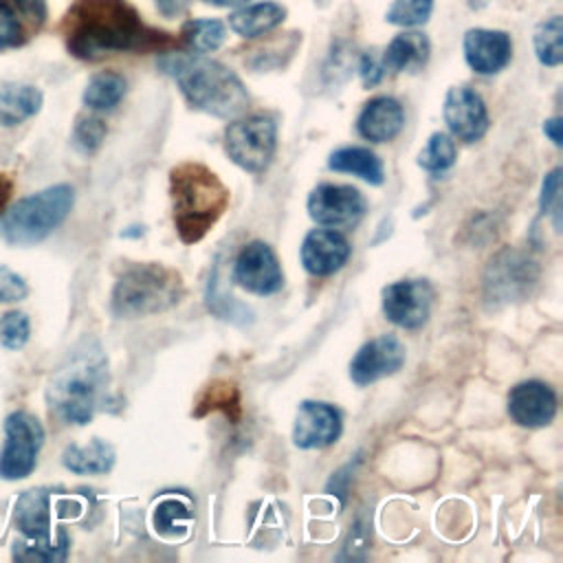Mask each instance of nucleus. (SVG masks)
<instances>
[{
  "label": "nucleus",
  "instance_id": "f03ea898",
  "mask_svg": "<svg viewBox=\"0 0 563 563\" xmlns=\"http://www.w3.org/2000/svg\"><path fill=\"white\" fill-rule=\"evenodd\" d=\"M108 387V361L99 341L86 336L51 376L46 402L68 424H88Z\"/></svg>",
  "mask_w": 563,
  "mask_h": 563
},
{
  "label": "nucleus",
  "instance_id": "7ed1b4c3",
  "mask_svg": "<svg viewBox=\"0 0 563 563\" xmlns=\"http://www.w3.org/2000/svg\"><path fill=\"white\" fill-rule=\"evenodd\" d=\"M158 66L174 77L189 106L200 112L218 119H233L249 106V92L240 77L202 53H169L161 57Z\"/></svg>",
  "mask_w": 563,
  "mask_h": 563
},
{
  "label": "nucleus",
  "instance_id": "c85d7f7f",
  "mask_svg": "<svg viewBox=\"0 0 563 563\" xmlns=\"http://www.w3.org/2000/svg\"><path fill=\"white\" fill-rule=\"evenodd\" d=\"M216 409H222L231 420L240 418V391L233 383L229 380L211 383L198 398L196 416H205L207 411H216Z\"/></svg>",
  "mask_w": 563,
  "mask_h": 563
},
{
  "label": "nucleus",
  "instance_id": "9b49d317",
  "mask_svg": "<svg viewBox=\"0 0 563 563\" xmlns=\"http://www.w3.org/2000/svg\"><path fill=\"white\" fill-rule=\"evenodd\" d=\"M233 279L244 290L262 297L275 295L284 286V273L277 262V255L262 240H253L242 246V251L235 257Z\"/></svg>",
  "mask_w": 563,
  "mask_h": 563
},
{
  "label": "nucleus",
  "instance_id": "412c9836",
  "mask_svg": "<svg viewBox=\"0 0 563 563\" xmlns=\"http://www.w3.org/2000/svg\"><path fill=\"white\" fill-rule=\"evenodd\" d=\"M15 526L33 541L51 539V497L48 490L33 488L20 495L15 504Z\"/></svg>",
  "mask_w": 563,
  "mask_h": 563
},
{
  "label": "nucleus",
  "instance_id": "4468645a",
  "mask_svg": "<svg viewBox=\"0 0 563 563\" xmlns=\"http://www.w3.org/2000/svg\"><path fill=\"white\" fill-rule=\"evenodd\" d=\"M442 117L451 134L466 143L479 141L488 130L486 103L471 86L449 88L442 106Z\"/></svg>",
  "mask_w": 563,
  "mask_h": 563
},
{
  "label": "nucleus",
  "instance_id": "aec40b11",
  "mask_svg": "<svg viewBox=\"0 0 563 563\" xmlns=\"http://www.w3.org/2000/svg\"><path fill=\"white\" fill-rule=\"evenodd\" d=\"M429 53H431V44L424 33L405 31L389 42L380 62H383V68L391 73H405V70L416 73L427 64Z\"/></svg>",
  "mask_w": 563,
  "mask_h": 563
},
{
  "label": "nucleus",
  "instance_id": "c756f323",
  "mask_svg": "<svg viewBox=\"0 0 563 563\" xmlns=\"http://www.w3.org/2000/svg\"><path fill=\"white\" fill-rule=\"evenodd\" d=\"M68 534L64 530L57 532L55 539H42V541H33L31 543H22L15 541L13 543V559L15 561H64L68 554Z\"/></svg>",
  "mask_w": 563,
  "mask_h": 563
},
{
  "label": "nucleus",
  "instance_id": "4be33fe9",
  "mask_svg": "<svg viewBox=\"0 0 563 563\" xmlns=\"http://www.w3.org/2000/svg\"><path fill=\"white\" fill-rule=\"evenodd\" d=\"M114 446L101 438H92L88 444H68L62 453V464L77 475H103L114 466Z\"/></svg>",
  "mask_w": 563,
  "mask_h": 563
},
{
  "label": "nucleus",
  "instance_id": "e433bc0d",
  "mask_svg": "<svg viewBox=\"0 0 563 563\" xmlns=\"http://www.w3.org/2000/svg\"><path fill=\"white\" fill-rule=\"evenodd\" d=\"M24 42V29L20 20L15 18L11 4L7 0H0V48L20 46Z\"/></svg>",
  "mask_w": 563,
  "mask_h": 563
},
{
  "label": "nucleus",
  "instance_id": "7c9ffc66",
  "mask_svg": "<svg viewBox=\"0 0 563 563\" xmlns=\"http://www.w3.org/2000/svg\"><path fill=\"white\" fill-rule=\"evenodd\" d=\"M455 163V143L444 132H433L418 154V165L427 172H444Z\"/></svg>",
  "mask_w": 563,
  "mask_h": 563
},
{
  "label": "nucleus",
  "instance_id": "6ab92c4d",
  "mask_svg": "<svg viewBox=\"0 0 563 563\" xmlns=\"http://www.w3.org/2000/svg\"><path fill=\"white\" fill-rule=\"evenodd\" d=\"M405 110L394 97H376L365 103L356 119V130L365 141L387 143L400 134Z\"/></svg>",
  "mask_w": 563,
  "mask_h": 563
},
{
  "label": "nucleus",
  "instance_id": "b1692460",
  "mask_svg": "<svg viewBox=\"0 0 563 563\" xmlns=\"http://www.w3.org/2000/svg\"><path fill=\"white\" fill-rule=\"evenodd\" d=\"M286 18V9L277 2H255L242 7L229 15V26L242 37H257L275 26H279Z\"/></svg>",
  "mask_w": 563,
  "mask_h": 563
},
{
  "label": "nucleus",
  "instance_id": "1a4fd4ad",
  "mask_svg": "<svg viewBox=\"0 0 563 563\" xmlns=\"http://www.w3.org/2000/svg\"><path fill=\"white\" fill-rule=\"evenodd\" d=\"M44 446V427L29 411H13L4 420V446L0 453V477L22 479L37 462Z\"/></svg>",
  "mask_w": 563,
  "mask_h": 563
},
{
  "label": "nucleus",
  "instance_id": "a19ab883",
  "mask_svg": "<svg viewBox=\"0 0 563 563\" xmlns=\"http://www.w3.org/2000/svg\"><path fill=\"white\" fill-rule=\"evenodd\" d=\"M365 528H367V526L361 523V521L352 528V534H350V539H347V543H345V554H350L352 559L358 556V554H356L358 548H367V543H369V534H367Z\"/></svg>",
  "mask_w": 563,
  "mask_h": 563
},
{
  "label": "nucleus",
  "instance_id": "20e7f679",
  "mask_svg": "<svg viewBox=\"0 0 563 563\" xmlns=\"http://www.w3.org/2000/svg\"><path fill=\"white\" fill-rule=\"evenodd\" d=\"M169 198L180 242L196 244L222 218L231 191L207 165L187 161L169 172Z\"/></svg>",
  "mask_w": 563,
  "mask_h": 563
},
{
  "label": "nucleus",
  "instance_id": "2eb2a0df",
  "mask_svg": "<svg viewBox=\"0 0 563 563\" xmlns=\"http://www.w3.org/2000/svg\"><path fill=\"white\" fill-rule=\"evenodd\" d=\"M341 413L319 400H303L295 416L292 440L299 449H325L341 435Z\"/></svg>",
  "mask_w": 563,
  "mask_h": 563
},
{
  "label": "nucleus",
  "instance_id": "79ce46f5",
  "mask_svg": "<svg viewBox=\"0 0 563 563\" xmlns=\"http://www.w3.org/2000/svg\"><path fill=\"white\" fill-rule=\"evenodd\" d=\"M187 4H189V0H156L158 11L167 18H174V15L183 13L187 9Z\"/></svg>",
  "mask_w": 563,
  "mask_h": 563
},
{
  "label": "nucleus",
  "instance_id": "58836bf2",
  "mask_svg": "<svg viewBox=\"0 0 563 563\" xmlns=\"http://www.w3.org/2000/svg\"><path fill=\"white\" fill-rule=\"evenodd\" d=\"M358 75H361V81L365 88H374L376 84H380V79L385 77V68H383V62L374 55V53H365L361 55V62H358Z\"/></svg>",
  "mask_w": 563,
  "mask_h": 563
},
{
  "label": "nucleus",
  "instance_id": "a878e982",
  "mask_svg": "<svg viewBox=\"0 0 563 563\" xmlns=\"http://www.w3.org/2000/svg\"><path fill=\"white\" fill-rule=\"evenodd\" d=\"M128 84L123 79V75L114 73V70H103L90 77V81L86 84L84 90V103L90 110H112L119 106V101L125 97Z\"/></svg>",
  "mask_w": 563,
  "mask_h": 563
},
{
  "label": "nucleus",
  "instance_id": "f3484780",
  "mask_svg": "<svg viewBox=\"0 0 563 563\" xmlns=\"http://www.w3.org/2000/svg\"><path fill=\"white\" fill-rule=\"evenodd\" d=\"M464 59L477 75H497L512 57V40L506 31L471 29L464 35Z\"/></svg>",
  "mask_w": 563,
  "mask_h": 563
},
{
  "label": "nucleus",
  "instance_id": "9d476101",
  "mask_svg": "<svg viewBox=\"0 0 563 563\" xmlns=\"http://www.w3.org/2000/svg\"><path fill=\"white\" fill-rule=\"evenodd\" d=\"M433 288L427 279H400L383 288L385 317L405 330H418L429 321Z\"/></svg>",
  "mask_w": 563,
  "mask_h": 563
},
{
  "label": "nucleus",
  "instance_id": "f704fd0d",
  "mask_svg": "<svg viewBox=\"0 0 563 563\" xmlns=\"http://www.w3.org/2000/svg\"><path fill=\"white\" fill-rule=\"evenodd\" d=\"M29 332H31V323L24 312L11 310L0 317V345L2 347L20 350L22 345H26Z\"/></svg>",
  "mask_w": 563,
  "mask_h": 563
},
{
  "label": "nucleus",
  "instance_id": "37998d69",
  "mask_svg": "<svg viewBox=\"0 0 563 563\" xmlns=\"http://www.w3.org/2000/svg\"><path fill=\"white\" fill-rule=\"evenodd\" d=\"M561 119L559 117H554V119H548L545 123H543V132H545V136L554 143V145H561L563 143V134H561Z\"/></svg>",
  "mask_w": 563,
  "mask_h": 563
},
{
  "label": "nucleus",
  "instance_id": "6e6552de",
  "mask_svg": "<svg viewBox=\"0 0 563 563\" xmlns=\"http://www.w3.org/2000/svg\"><path fill=\"white\" fill-rule=\"evenodd\" d=\"M229 158L251 174H262L277 150V123L268 114H251L233 121L224 132Z\"/></svg>",
  "mask_w": 563,
  "mask_h": 563
},
{
  "label": "nucleus",
  "instance_id": "2f4dec72",
  "mask_svg": "<svg viewBox=\"0 0 563 563\" xmlns=\"http://www.w3.org/2000/svg\"><path fill=\"white\" fill-rule=\"evenodd\" d=\"M191 519H194V512L178 497H165L154 508V528L161 534L176 537V532H185L187 530L183 526V521H191Z\"/></svg>",
  "mask_w": 563,
  "mask_h": 563
},
{
  "label": "nucleus",
  "instance_id": "f257e3e1",
  "mask_svg": "<svg viewBox=\"0 0 563 563\" xmlns=\"http://www.w3.org/2000/svg\"><path fill=\"white\" fill-rule=\"evenodd\" d=\"M64 33L68 51L79 59L169 44V37L150 29L128 0H77L66 15Z\"/></svg>",
  "mask_w": 563,
  "mask_h": 563
},
{
  "label": "nucleus",
  "instance_id": "5701e85b",
  "mask_svg": "<svg viewBox=\"0 0 563 563\" xmlns=\"http://www.w3.org/2000/svg\"><path fill=\"white\" fill-rule=\"evenodd\" d=\"M42 92L35 86L18 81H0V128L18 125L42 108Z\"/></svg>",
  "mask_w": 563,
  "mask_h": 563
},
{
  "label": "nucleus",
  "instance_id": "473e14b6",
  "mask_svg": "<svg viewBox=\"0 0 563 563\" xmlns=\"http://www.w3.org/2000/svg\"><path fill=\"white\" fill-rule=\"evenodd\" d=\"M433 11V0H394L385 20L396 26H422Z\"/></svg>",
  "mask_w": 563,
  "mask_h": 563
},
{
  "label": "nucleus",
  "instance_id": "4c0bfd02",
  "mask_svg": "<svg viewBox=\"0 0 563 563\" xmlns=\"http://www.w3.org/2000/svg\"><path fill=\"white\" fill-rule=\"evenodd\" d=\"M29 286L22 275L11 271L9 266H0V303H15L26 299Z\"/></svg>",
  "mask_w": 563,
  "mask_h": 563
},
{
  "label": "nucleus",
  "instance_id": "49530a36",
  "mask_svg": "<svg viewBox=\"0 0 563 563\" xmlns=\"http://www.w3.org/2000/svg\"><path fill=\"white\" fill-rule=\"evenodd\" d=\"M466 2H468L471 9H482V7L488 4V0H466Z\"/></svg>",
  "mask_w": 563,
  "mask_h": 563
},
{
  "label": "nucleus",
  "instance_id": "cd10ccee",
  "mask_svg": "<svg viewBox=\"0 0 563 563\" xmlns=\"http://www.w3.org/2000/svg\"><path fill=\"white\" fill-rule=\"evenodd\" d=\"M227 37V29L220 20L213 18H200V20H189L183 26V40L189 48L198 53H211L222 46Z\"/></svg>",
  "mask_w": 563,
  "mask_h": 563
},
{
  "label": "nucleus",
  "instance_id": "c03bdc74",
  "mask_svg": "<svg viewBox=\"0 0 563 563\" xmlns=\"http://www.w3.org/2000/svg\"><path fill=\"white\" fill-rule=\"evenodd\" d=\"M9 194H11V180H9V178H4V176L0 174V209L4 207V202H7Z\"/></svg>",
  "mask_w": 563,
  "mask_h": 563
},
{
  "label": "nucleus",
  "instance_id": "393cba45",
  "mask_svg": "<svg viewBox=\"0 0 563 563\" xmlns=\"http://www.w3.org/2000/svg\"><path fill=\"white\" fill-rule=\"evenodd\" d=\"M328 167L334 172L352 174L369 185H383L385 169L380 158L367 147H341L330 154Z\"/></svg>",
  "mask_w": 563,
  "mask_h": 563
},
{
  "label": "nucleus",
  "instance_id": "ddd939ff",
  "mask_svg": "<svg viewBox=\"0 0 563 563\" xmlns=\"http://www.w3.org/2000/svg\"><path fill=\"white\" fill-rule=\"evenodd\" d=\"M407 358V350L394 334H380L367 341L350 363V378L363 387L396 374Z\"/></svg>",
  "mask_w": 563,
  "mask_h": 563
},
{
  "label": "nucleus",
  "instance_id": "ea45409f",
  "mask_svg": "<svg viewBox=\"0 0 563 563\" xmlns=\"http://www.w3.org/2000/svg\"><path fill=\"white\" fill-rule=\"evenodd\" d=\"M22 15L37 29L46 20V0H13Z\"/></svg>",
  "mask_w": 563,
  "mask_h": 563
},
{
  "label": "nucleus",
  "instance_id": "a211bd4d",
  "mask_svg": "<svg viewBox=\"0 0 563 563\" xmlns=\"http://www.w3.org/2000/svg\"><path fill=\"white\" fill-rule=\"evenodd\" d=\"M350 242L334 229H314L301 242V264L314 277L341 271L350 257Z\"/></svg>",
  "mask_w": 563,
  "mask_h": 563
},
{
  "label": "nucleus",
  "instance_id": "39448f33",
  "mask_svg": "<svg viewBox=\"0 0 563 563\" xmlns=\"http://www.w3.org/2000/svg\"><path fill=\"white\" fill-rule=\"evenodd\" d=\"M185 295V284L178 271L145 262L130 264L114 282L112 312L121 319L147 317L174 308Z\"/></svg>",
  "mask_w": 563,
  "mask_h": 563
},
{
  "label": "nucleus",
  "instance_id": "0eeeda50",
  "mask_svg": "<svg viewBox=\"0 0 563 563\" xmlns=\"http://www.w3.org/2000/svg\"><path fill=\"white\" fill-rule=\"evenodd\" d=\"M541 277L537 260L526 251L504 249L488 260L484 271V301L488 308H501L523 301L532 295Z\"/></svg>",
  "mask_w": 563,
  "mask_h": 563
},
{
  "label": "nucleus",
  "instance_id": "72a5a7b5",
  "mask_svg": "<svg viewBox=\"0 0 563 563\" xmlns=\"http://www.w3.org/2000/svg\"><path fill=\"white\" fill-rule=\"evenodd\" d=\"M106 132L108 128L99 117L86 114V117H79L73 128V143L81 154H92L101 147Z\"/></svg>",
  "mask_w": 563,
  "mask_h": 563
},
{
  "label": "nucleus",
  "instance_id": "423d86ee",
  "mask_svg": "<svg viewBox=\"0 0 563 563\" xmlns=\"http://www.w3.org/2000/svg\"><path fill=\"white\" fill-rule=\"evenodd\" d=\"M75 189L66 183L46 187L13 202L0 218V238L13 246L37 244L70 213Z\"/></svg>",
  "mask_w": 563,
  "mask_h": 563
},
{
  "label": "nucleus",
  "instance_id": "a18cd8bd",
  "mask_svg": "<svg viewBox=\"0 0 563 563\" xmlns=\"http://www.w3.org/2000/svg\"><path fill=\"white\" fill-rule=\"evenodd\" d=\"M207 2L216 7H242L246 0H207Z\"/></svg>",
  "mask_w": 563,
  "mask_h": 563
},
{
  "label": "nucleus",
  "instance_id": "f8f14e48",
  "mask_svg": "<svg viewBox=\"0 0 563 563\" xmlns=\"http://www.w3.org/2000/svg\"><path fill=\"white\" fill-rule=\"evenodd\" d=\"M308 213L317 224L354 227L365 213V198L350 185H317L308 196Z\"/></svg>",
  "mask_w": 563,
  "mask_h": 563
},
{
  "label": "nucleus",
  "instance_id": "bb28decb",
  "mask_svg": "<svg viewBox=\"0 0 563 563\" xmlns=\"http://www.w3.org/2000/svg\"><path fill=\"white\" fill-rule=\"evenodd\" d=\"M534 53L543 66H559L563 59V20L552 15L537 24L534 29Z\"/></svg>",
  "mask_w": 563,
  "mask_h": 563
},
{
  "label": "nucleus",
  "instance_id": "c9c22d12",
  "mask_svg": "<svg viewBox=\"0 0 563 563\" xmlns=\"http://www.w3.org/2000/svg\"><path fill=\"white\" fill-rule=\"evenodd\" d=\"M539 207L543 213L552 216L556 231H561V169L559 167H554L550 174H545L543 185H541Z\"/></svg>",
  "mask_w": 563,
  "mask_h": 563
},
{
  "label": "nucleus",
  "instance_id": "dca6fc26",
  "mask_svg": "<svg viewBox=\"0 0 563 563\" xmlns=\"http://www.w3.org/2000/svg\"><path fill=\"white\" fill-rule=\"evenodd\" d=\"M508 413L519 427H548L556 416V394L541 380H523L508 394Z\"/></svg>",
  "mask_w": 563,
  "mask_h": 563
}]
</instances>
